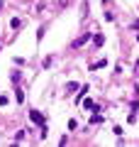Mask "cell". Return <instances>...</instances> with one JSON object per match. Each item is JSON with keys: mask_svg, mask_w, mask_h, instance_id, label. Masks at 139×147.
<instances>
[{"mask_svg": "<svg viewBox=\"0 0 139 147\" xmlns=\"http://www.w3.org/2000/svg\"><path fill=\"white\" fill-rule=\"evenodd\" d=\"M93 44H95V47H103V44H105V37L103 34H95V37H93Z\"/></svg>", "mask_w": 139, "mask_h": 147, "instance_id": "obj_4", "label": "cell"}, {"mask_svg": "<svg viewBox=\"0 0 139 147\" xmlns=\"http://www.w3.org/2000/svg\"><path fill=\"white\" fill-rule=\"evenodd\" d=\"M105 66H108V61L100 59V61H93V64H90V71H98V69H105Z\"/></svg>", "mask_w": 139, "mask_h": 147, "instance_id": "obj_3", "label": "cell"}, {"mask_svg": "<svg viewBox=\"0 0 139 147\" xmlns=\"http://www.w3.org/2000/svg\"><path fill=\"white\" fill-rule=\"evenodd\" d=\"M25 132H27V130H17V135H15V140H17V142H22V140H25Z\"/></svg>", "mask_w": 139, "mask_h": 147, "instance_id": "obj_7", "label": "cell"}, {"mask_svg": "<svg viewBox=\"0 0 139 147\" xmlns=\"http://www.w3.org/2000/svg\"><path fill=\"white\" fill-rule=\"evenodd\" d=\"M137 42H139V34H137Z\"/></svg>", "mask_w": 139, "mask_h": 147, "instance_id": "obj_10", "label": "cell"}, {"mask_svg": "<svg viewBox=\"0 0 139 147\" xmlns=\"http://www.w3.org/2000/svg\"><path fill=\"white\" fill-rule=\"evenodd\" d=\"M78 88H81V86H78L76 81H68V84H66V91H78Z\"/></svg>", "mask_w": 139, "mask_h": 147, "instance_id": "obj_5", "label": "cell"}, {"mask_svg": "<svg viewBox=\"0 0 139 147\" xmlns=\"http://www.w3.org/2000/svg\"><path fill=\"white\" fill-rule=\"evenodd\" d=\"M90 39H93V37H90V34L86 32V34H81L78 39H73V42H71V47H73V49H78V47H83L86 42H90Z\"/></svg>", "mask_w": 139, "mask_h": 147, "instance_id": "obj_1", "label": "cell"}, {"mask_svg": "<svg viewBox=\"0 0 139 147\" xmlns=\"http://www.w3.org/2000/svg\"><path fill=\"white\" fill-rule=\"evenodd\" d=\"M0 105H7V96H0Z\"/></svg>", "mask_w": 139, "mask_h": 147, "instance_id": "obj_8", "label": "cell"}, {"mask_svg": "<svg viewBox=\"0 0 139 147\" xmlns=\"http://www.w3.org/2000/svg\"><path fill=\"white\" fill-rule=\"evenodd\" d=\"M134 74H137V76H139V61L134 64Z\"/></svg>", "mask_w": 139, "mask_h": 147, "instance_id": "obj_9", "label": "cell"}, {"mask_svg": "<svg viewBox=\"0 0 139 147\" xmlns=\"http://www.w3.org/2000/svg\"><path fill=\"white\" fill-rule=\"evenodd\" d=\"M29 118H32V123H37V125H44V123H46L39 110H29Z\"/></svg>", "mask_w": 139, "mask_h": 147, "instance_id": "obj_2", "label": "cell"}, {"mask_svg": "<svg viewBox=\"0 0 139 147\" xmlns=\"http://www.w3.org/2000/svg\"><path fill=\"white\" fill-rule=\"evenodd\" d=\"M90 123H95V125H98V123H103V115H98V110H95V115L90 118Z\"/></svg>", "mask_w": 139, "mask_h": 147, "instance_id": "obj_6", "label": "cell"}]
</instances>
